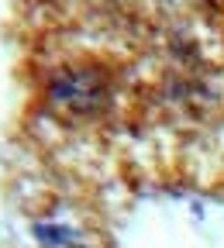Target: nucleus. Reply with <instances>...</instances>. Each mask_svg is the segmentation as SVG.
Returning <instances> with one entry per match:
<instances>
[{
  "instance_id": "f257e3e1",
  "label": "nucleus",
  "mask_w": 224,
  "mask_h": 248,
  "mask_svg": "<svg viewBox=\"0 0 224 248\" xmlns=\"http://www.w3.org/2000/svg\"><path fill=\"white\" fill-rule=\"evenodd\" d=\"M52 100L59 107H66V110L86 114L100 100V83H97V76L90 69H69V73H62L52 83Z\"/></svg>"
},
{
  "instance_id": "f03ea898",
  "label": "nucleus",
  "mask_w": 224,
  "mask_h": 248,
  "mask_svg": "<svg viewBox=\"0 0 224 248\" xmlns=\"http://www.w3.org/2000/svg\"><path fill=\"white\" fill-rule=\"evenodd\" d=\"M69 248H76V245H69Z\"/></svg>"
}]
</instances>
